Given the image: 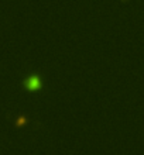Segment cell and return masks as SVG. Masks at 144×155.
<instances>
[{
  "label": "cell",
  "instance_id": "1",
  "mask_svg": "<svg viewBox=\"0 0 144 155\" xmlns=\"http://www.w3.org/2000/svg\"><path fill=\"white\" fill-rule=\"evenodd\" d=\"M24 87L30 92H37L41 87V79L37 75H31L24 81Z\"/></svg>",
  "mask_w": 144,
  "mask_h": 155
}]
</instances>
